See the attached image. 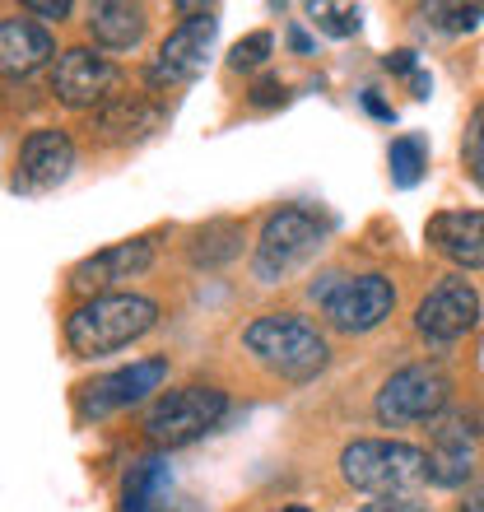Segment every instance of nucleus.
Instances as JSON below:
<instances>
[{"label": "nucleus", "mask_w": 484, "mask_h": 512, "mask_svg": "<svg viewBox=\"0 0 484 512\" xmlns=\"http://www.w3.org/2000/svg\"><path fill=\"white\" fill-rule=\"evenodd\" d=\"M159 326V303L145 294H98L84 298L66 317V345L75 359H103Z\"/></svg>", "instance_id": "1"}, {"label": "nucleus", "mask_w": 484, "mask_h": 512, "mask_svg": "<svg viewBox=\"0 0 484 512\" xmlns=\"http://www.w3.org/2000/svg\"><path fill=\"white\" fill-rule=\"evenodd\" d=\"M382 66H387L391 75H415L419 61H415V52H410V47H401V52H391L387 61H382Z\"/></svg>", "instance_id": "28"}, {"label": "nucleus", "mask_w": 484, "mask_h": 512, "mask_svg": "<svg viewBox=\"0 0 484 512\" xmlns=\"http://www.w3.org/2000/svg\"><path fill=\"white\" fill-rule=\"evenodd\" d=\"M424 19L433 28H443V33H471V28H480L484 5H429Z\"/></svg>", "instance_id": "21"}, {"label": "nucleus", "mask_w": 484, "mask_h": 512, "mask_svg": "<svg viewBox=\"0 0 484 512\" xmlns=\"http://www.w3.org/2000/svg\"><path fill=\"white\" fill-rule=\"evenodd\" d=\"M159 122H163V112L154 108V103H145V98H121V94L108 98V103L94 112V126L103 135H145Z\"/></svg>", "instance_id": "19"}, {"label": "nucleus", "mask_w": 484, "mask_h": 512, "mask_svg": "<svg viewBox=\"0 0 484 512\" xmlns=\"http://www.w3.org/2000/svg\"><path fill=\"white\" fill-rule=\"evenodd\" d=\"M461 154H466V168L484 163V108L475 112L471 126H466V145H461Z\"/></svg>", "instance_id": "24"}, {"label": "nucleus", "mask_w": 484, "mask_h": 512, "mask_svg": "<svg viewBox=\"0 0 484 512\" xmlns=\"http://www.w3.org/2000/svg\"><path fill=\"white\" fill-rule=\"evenodd\" d=\"M308 14L326 38H350V33H359V10H354V5H312Z\"/></svg>", "instance_id": "23"}, {"label": "nucleus", "mask_w": 484, "mask_h": 512, "mask_svg": "<svg viewBox=\"0 0 484 512\" xmlns=\"http://www.w3.org/2000/svg\"><path fill=\"white\" fill-rule=\"evenodd\" d=\"M475 322H480V294H475L461 275H447L443 284H433L415 308V331L429 340V345H452V340H461Z\"/></svg>", "instance_id": "11"}, {"label": "nucleus", "mask_w": 484, "mask_h": 512, "mask_svg": "<svg viewBox=\"0 0 484 512\" xmlns=\"http://www.w3.org/2000/svg\"><path fill=\"white\" fill-rule=\"evenodd\" d=\"M75 173V140L56 126H42L19 145L14 163V191H52Z\"/></svg>", "instance_id": "12"}, {"label": "nucleus", "mask_w": 484, "mask_h": 512, "mask_svg": "<svg viewBox=\"0 0 484 512\" xmlns=\"http://www.w3.org/2000/svg\"><path fill=\"white\" fill-rule=\"evenodd\" d=\"M429 243L461 270H484V210H443L429 219Z\"/></svg>", "instance_id": "14"}, {"label": "nucleus", "mask_w": 484, "mask_h": 512, "mask_svg": "<svg viewBox=\"0 0 484 512\" xmlns=\"http://www.w3.org/2000/svg\"><path fill=\"white\" fill-rule=\"evenodd\" d=\"M410 89H415V98H429L433 80H429V75H424V70H415V75H410Z\"/></svg>", "instance_id": "30"}, {"label": "nucleus", "mask_w": 484, "mask_h": 512, "mask_svg": "<svg viewBox=\"0 0 484 512\" xmlns=\"http://www.w3.org/2000/svg\"><path fill=\"white\" fill-rule=\"evenodd\" d=\"M452 401V378L438 364H405L396 368L373 401V415L382 429H405L419 419H438Z\"/></svg>", "instance_id": "7"}, {"label": "nucleus", "mask_w": 484, "mask_h": 512, "mask_svg": "<svg viewBox=\"0 0 484 512\" xmlns=\"http://www.w3.org/2000/svg\"><path fill=\"white\" fill-rule=\"evenodd\" d=\"M363 108L373 112V117H382V122H391V117H396V112H391V108H387V103H382V98H377V94H373V89H368V94H363Z\"/></svg>", "instance_id": "29"}, {"label": "nucleus", "mask_w": 484, "mask_h": 512, "mask_svg": "<svg viewBox=\"0 0 484 512\" xmlns=\"http://www.w3.org/2000/svg\"><path fill=\"white\" fill-rule=\"evenodd\" d=\"M466 173H471V182L484 191V163H475V168H466Z\"/></svg>", "instance_id": "33"}, {"label": "nucleus", "mask_w": 484, "mask_h": 512, "mask_svg": "<svg viewBox=\"0 0 484 512\" xmlns=\"http://www.w3.org/2000/svg\"><path fill=\"white\" fill-rule=\"evenodd\" d=\"M289 47H294V52H312L308 33H298V28H294V33H289Z\"/></svg>", "instance_id": "31"}, {"label": "nucleus", "mask_w": 484, "mask_h": 512, "mask_svg": "<svg viewBox=\"0 0 484 512\" xmlns=\"http://www.w3.org/2000/svg\"><path fill=\"white\" fill-rule=\"evenodd\" d=\"M168 485H173V471H168L163 457L135 461L126 480H121V512H163Z\"/></svg>", "instance_id": "18"}, {"label": "nucleus", "mask_w": 484, "mask_h": 512, "mask_svg": "<svg viewBox=\"0 0 484 512\" xmlns=\"http://www.w3.org/2000/svg\"><path fill=\"white\" fill-rule=\"evenodd\" d=\"M163 382H168V359H140L131 368L103 373L89 387H80V419H108L117 410H131V405L149 401Z\"/></svg>", "instance_id": "10"}, {"label": "nucleus", "mask_w": 484, "mask_h": 512, "mask_svg": "<svg viewBox=\"0 0 484 512\" xmlns=\"http://www.w3.org/2000/svg\"><path fill=\"white\" fill-rule=\"evenodd\" d=\"M56 56V38L33 19H0V75L24 80Z\"/></svg>", "instance_id": "15"}, {"label": "nucleus", "mask_w": 484, "mask_h": 512, "mask_svg": "<svg viewBox=\"0 0 484 512\" xmlns=\"http://www.w3.org/2000/svg\"><path fill=\"white\" fill-rule=\"evenodd\" d=\"M284 512H312V508H303V503H294V508H284Z\"/></svg>", "instance_id": "34"}, {"label": "nucleus", "mask_w": 484, "mask_h": 512, "mask_svg": "<svg viewBox=\"0 0 484 512\" xmlns=\"http://www.w3.org/2000/svg\"><path fill=\"white\" fill-rule=\"evenodd\" d=\"M215 38H219L215 10H205V14H196V19H187L182 28H173V33L163 38L159 56L149 61L145 84L149 89H177V84L201 80V70H205V61H210Z\"/></svg>", "instance_id": "8"}, {"label": "nucleus", "mask_w": 484, "mask_h": 512, "mask_svg": "<svg viewBox=\"0 0 484 512\" xmlns=\"http://www.w3.org/2000/svg\"><path fill=\"white\" fill-rule=\"evenodd\" d=\"M387 163H391V182L396 187H415L419 177H424V168H429V145H424V135H396L387 149Z\"/></svg>", "instance_id": "20"}, {"label": "nucleus", "mask_w": 484, "mask_h": 512, "mask_svg": "<svg viewBox=\"0 0 484 512\" xmlns=\"http://www.w3.org/2000/svg\"><path fill=\"white\" fill-rule=\"evenodd\" d=\"M242 340H247V350L270 373H280L289 382H308L331 364V350H326L322 331L308 317H298V312H266V317H256L242 331Z\"/></svg>", "instance_id": "2"}, {"label": "nucleus", "mask_w": 484, "mask_h": 512, "mask_svg": "<svg viewBox=\"0 0 484 512\" xmlns=\"http://www.w3.org/2000/svg\"><path fill=\"white\" fill-rule=\"evenodd\" d=\"M359 512H429V503L419 499V494H401V499H377Z\"/></svg>", "instance_id": "26"}, {"label": "nucleus", "mask_w": 484, "mask_h": 512, "mask_svg": "<svg viewBox=\"0 0 484 512\" xmlns=\"http://www.w3.org/2000/svg\"><path fill=\"white\" fill-rule=\"evenodd\" d=\"M461 512H484V489H475V494H471V499H466V503H461Z\"/></svg>", "instance_id": "32"}, {"label": "nucleus", "mask_w": 484, "mask_h": 512, "mask_svg": "<svg viewBox=\"0 0 484 512\" xmlns=\"http://www.w3.org/2000/svg\"><path fill=\"white\" fill-rule=\"evenodd\" d=\"M145 28H149L145 10L126 5V0H98L94 10H89V33L108 52H131L135 42L145 38Z\"/></svg>", "instance_id": "16"}, {"label": "nucleus", "mask_w": 484, "mask_h": 512, "mask_svg": "<svg viewBox=\"0 0 484 512\" xmlns=\"http://www.w3.org/2000/svg\"><path fill=\"white\" fill-rule=\"evenodd\" d=\"M312 298L322 303L326 322L345 331V336H368L391 317L396 308V284L387 275H326V280L312 284Z\"/></svg>", "instance_id": "4"}, {"label": "nucleus", "mask_w": 484, "mask_h": 512, "mask_svg": "<svg viewBox=\"0 0 484 512\" xmlns=\"http://www.w3.org/2000/svg\"><path fill=\"white\" fill-rule=\"evenodd\" d=\"M121 70L112 66L108 56H98L94 47H66L56 52V66H52V94L56 103H66L75 112H98L108 98H117Z\"/></svg>", "instance_id": "9"}, {"label": "nucleus", "mask_w": 484, "mask_h": 512, "mask_svg": "<svg viewBox=\"0 0 484 512\" xmlns=\"http://www.w3.org/2000/svg\"><path fill=\"white\" fill-rule=\"evenodd\" d=\"M326 238V219L308 205H284L261 224V238H256V256L252 270L261 284H280L289 270H298Z\"/></svg>", "instance_id": "5"}, {"label": "nucleus", "mask_w": 484, "mask_h": 512, "mask_svg": "<svg viewBox=\"0 0 484 512\" xmlns=\"http://www.w3.org/2000/svg\"><path fill=\"white\" fill-rule=\"evenodd\" d=\"M242 243H247V229L238 219H205L201 229L191 233L187 243V261L196 270H219V266H233L242 256Z\"/></svg>", "instance_id": "17"}, {"label": "nucleus", "mask_w": 484, "mask_h": 512, "mask_svg": "<svg viewBox=\"0 0 484 512\" xmlns=\"http://www.w3.org/2000/svg\"><path fill=\"white\" fill-rule=\"evenodd\" d=\"M149 266H154V238H126V243H112L103 252L84 256L80 266L70 270V289L98 298V294H108L112 284L145 275Z\"/></svg>", "instance_id": "13"}, {"label": "nucleus", "mask_w": 484, "mask_h": 512, "mask_svg": "<svg viewBox=\"0 0 484 512\" xmlns=\"http://www.w3.org/2000/svg\"><path fill=\"white\" fill-rule=\"evenodd\" d=\"M24 10L28 14H42V19H66L70 5H66V0H24Z\"/></svg>", "instance_id": "27"}, {"label": "nucleus", "mask_w": 484, "mask_h": 512, "mask_svg": "<svg viewBox=\"0 0 484 512\" xmlns=\"http://www.w3.org/2000/svg\"><path fill=\"white\" fill-rule=\"evenodd\" d=\"M340 475L373 499H401L429 485V452L391 438H359L340 452Z\"/></svg>", "instance_id": "3"}, {"label": "nucleus", "mask_w": 484, "mask_h": 512, "mask_svg": "<svg viewBox=\"0 0 484 512\" xmlns=\"http://www.w3.org/2000/svg\"><path fill=\"white\" fill-rule=\"evenodd\" d=\"M284 98H289V89H284L280 80H261L252 89V98H247V103H252V108H280Z\"/></svg>", "instance_id": "25"}, {"label": "nucleus", "mask_w": 484, "mask_h": 512, "mask_svg": "<svg viewBox=\"0 0 484 512\" xmlns=\"http://www.w3.org/2000/svg\"><path fill=\"white\" fill-rule=\"evenodd\" d=\"M270 52H275V38H270L266 28H256V33H247V38L233 42V52H229V66L233 70H256V66H266Z\"/></svg>", "instance_id": "22"}, {"label": "nucleus", "mask_w": 484, "mask_h": 512, "mask_svg": "<svg viewBox=\"0 0 484 512\" xmlns=\"http://www.w3.org/2000/svg\"><path fill=\"white\" fill-rule=\"evenodd\" d=\"M229 415V391L191 382V387L163 391L159 401L149 405L145 433L159 447H191L196 438H205L210 429H219V419Z\"/></svg>", "instance_id": "6"}]
</instances>
